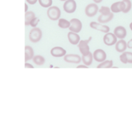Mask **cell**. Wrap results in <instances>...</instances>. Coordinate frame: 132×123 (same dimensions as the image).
Masks as SVG:
<instances>
[{
  "label": "cell",
  "instance_id": "obj_16",
  "mask_svg": "<svg viewBox=\"0 0 132 123\" xmlns=\"http://www.w3.org/2000/svg\"><path fill=\"white\" fill-rule=\"evenodd\" d=\"M114 13L111 12L110 14H107V15H101V14L99 17H98L97 20L99 23H101V24H106V23H109L110 21L112 20L114 17Z\"/></svg>",
  "mask_w": 132,
  "mask_h": 123
},
{
  "label": "cell",
  "instance_id": "obj_28",
  "mask_svg": "<svg viewBox=\"0 0 132 123\" xmlns=\"http://www.w3.org/2000/svg\"><path fill=\"white\" fill-rule=\"evenodd\" d=\"M125 53L127 58L128 64H132V53L128 51H125Z\"/></svg>",
  "mask_w": 132,
  "mask_h": 123
},
{
  "label": "cell",
  "instance_id": "obj_9",
  "mask_svg": "<svg viewBox=\"0 0 132 123\" xmlns=\"http://www.w3.org/2000/svg\"><path fill=\"white\" fill-rule=\"evenodd\" d=\"M90 28L92 29H95V30L100 31V32H103L104 33H108L110 30V28L108 26L104 25L103 24H101L100 23H97V22H91L90 23Z\"/></svg>",
  "mask_w": 132,
  "mask_h": 123
},
{
  "label": "cell",
  "instance_id": "obj_7",
  "mask_svg": "<svg viewBox=\"0 0 132 123\" xmlns=\"http://www.w3.org/2000/svg\"><path fill=\"white\" fill-rule=\"evenodd\" d=\"M103 42L106 46H112L116 44V42H117V37L115 35L114 33L108 32L105 33L103 37Z\"/></svg>",
  "mask_w": 132,
  "mask_h": 123
},
{
  "label": "cell",
  "instance_id": "obj_21",
  "mask_svg": "<svg viewBox=\"0 0 132 123\" xmlns=\"http://www.w3.org/2000/svg\"><path fill=\"white\" fill-rule=\"evenodd\" d=\"M58 26L61 29H67L70 26V21L65 19H59L58 20Z\"/></svg>",
  "mask_w": 132,
  "mask_h": 123
},
{
  "label": "cell",
  "instance_id": "obj_22",
  "mask_svg": "<svg viewBox=\"0 0 132 123\" xmlns=\"http://www.w3.org/2000/svg\"><path fill=\"white\" fill-rule=\"evenodd\" d=\"M32 60H33V62L38 66L43 65L45 63V58H44V56H41V55H36L33 57Z\"/></svg>",
  "mask_w": 132,
  "mask_h": 123
},
{
  "label": "cell",
  "instance_id": "obj_27",
  "mask_svg": "<svg viewBox=\"0 0 132 123\" xmlns=\"http://www.w3.org/2000/svg\"><path fill=\"white\" fill-rule=\"evenodd\" d=\"M119 59H120V60H121V61L122 63V64H128L127 58H126V54H125V52L122 53V54L120 55Z\"/></svg>",
  "mask_w": 132,
  "mask_h": 123
},
{
  "label": "cell",
  "instance_id": "obj_14",
  "mask_svg": "<svg viewBox=\"0 0 132 123\" xmlns=\"http://www.w3.org/2000/svg\"><path fill=\"white\" fill-rule=\"evenodd\" d=\"M67 37L70 43L72 45H77L81 40L80 36L77 33L73 32H69L67 34Z\"/></svg>",
  "mask_w": 132,
  "mask_h": 123
},
{
  "label": "cell",
  "instance_id": "obj_19",
  "mask_svg": "<svg viewBox=\"0 0 132 123\" xmlns=\"http://www.w3.org/2000/svg\"><path fill=\"white\" fill-rule=\"evenodd\" d=\"M113 65V60H104L103 62H101L99 65L97 66V69H110L112 68Z\"/></svg>",
  "mask_w": 132,
  "mask_h": 123
},
{
  "label": "cell",
  "instance_id": "obj_36",
  "mask_svg": "<svg viewBox=\"0 0 132 123\" xmlns=\"http://www.w3.org/2000/svg\"><path fill=\"white\" fill-rule=\"evenodd\" d=\"M60 1H67V0H60Z\"/></svg>",
  "mask_w": 132,
  "mask_h": 123
},
{
  "label": "cell",
  "instance_id": "obj_5",
  "mask_svg": "<svg viewBox=\"0 0 132 123\" xmlns=\"http://www.w3.org/2000/svg\"><path fill=\"white\" fill-rule=\"evenodd\" d=\"M70 26L69 27L70 32H73L75 33H79L82 28V24L79 19L77 18H73L70 20Z\"/></svg>",
  "mask_w": 132,
  "mask_h": 123
},
{
  "label": "cell",
  "instance_id": "obj_11",
  "mask_svg": "<svg viewBox=\"0 0 132 123\" xmlns=\"http://www.w3.org/2000/svg\"><path fill=\"white\" fill-rule=\"evenodd\" d=\"M126 5L123 1H117L115 2L111 5V11L113 13H119L122 12L125 10Z\"/></svg>",
  "mask_w": 132,
  "mask_h": 123
},
{
  "label": "cell",
  "instance_id": "obj_6",
  "mask_svg": "<svg viewBox=\"0 0 132 123\" xmlns=\"http://www.w3.org/2000/svg\"><path fill=\"white\" fill-rule=\"evenodd\" d=\"M77 9V3L75 0H67L63 4V10L68 14H73Z\"/></svg>",
  "mask_w": 132,
  "mask_h": 123
},
{
  "label": "cell",
  "instance_id": "obj_4",
  "mask_svg": "<svg viewBox=\"0 0 132 123\" xmlns=\"http://www.w3.org/2000/svg\"><path fill=\"white\" fill-rule=\"evenodd\" d=\"M99 6H98L97 4L95 3H90L85 7V14L87 17H92L99 12Z\"/></svg>",
  "mask_w": 132,
  "mask_h": 123
},
{
  "label": "cell",
  "instance_id": "obj_10",
  "mask_svg": "<svg viewBox=\"0 0 132 123\" xmlns=\"http://www.w3.org/2000/svg\"><path fill=\"white\" fill-rule=\"evenodd\" d=\"M93 56L95 61L101 63L106 60L107 55L104 50L101 49H97L94 51V53H93Z\"/></svg>",
  "mask_w": 132,
  "mask_h": 123
},
{
  "label": "cell",
  "instance_id": "obj_12",
  "mask_svg": "<svg viewBox=\"0 0 132 123\" xmlns=\"http://www.w3.org/2000/svg\"><path fill=\"white\" fill-rule=\"evenodd\" d=\"M50 54L52 56L56 58L63 57L64 55H67V51L64 48L59 46L54 47L50 50Z\"/></svg>",
  "mask_w": 132,
  "mask_h": 123
},
{
  "label": "cell",
  "instance_id": "obj_30",
  "mask_svg": "<svg viewBox=\"0 0 132 123\" xmlns=\"http://www.w3.org/2000/svg\"><path fill=\"white\" fill-rule=\"evenodd\" d=\"M24 67H25V68H31V69H34V67L33 65H32V64H29V63L26 62L25 64H24Z\"/></svg>",
  "mask_w": 132,
  "mask_h": 123
},
{
  "label": "cell",
  "instance_id": "obj_24",
  "mask_svg": "<svg viewBox=\"0 0 132 123\" xmlns=\"http://www.w3.org/2000/svg\"><path fill=\"white\" fill-rule=\"evenodd\" d=\"M122 1L125 2V5H126V7H125V10H124L122 12H123L124 14H127V13H128L131 9V7H132L131 1H130V0H122Z\"/></svg>",
  "mask_w": 132,
  "mask_h": 123
},
{
  "label": "cell",
  "instance_id": "obj_34",
  "mask_svg": "<svg viewBox=\"0 0 132 123\" xmlns=\"http://www.w3.org/2000/svg\"><path fill=\"white\" fill-rule=\"evenodd\" d=\"M93 1H94V3L98 4V3H101L103 1V0H93Z\"/></svg>",
  "mask_w": 132,
  "mask_h": 123
},
{
  "label": "cell",
  "instance_id": "obj_8",
  "mask_svg": "<svg viewBox=\"0 0 132 123\" xmlns=\"http://www.w3.org/2000/svg\"><path fill=\"white\" fill-rule=\"evenodd\" d=\"M64 61L70 64H79L82 60L81 56L76 54H67L63 56Z\"/></svg>",
  "mask_w": 132,
  "mask_h": 123
},
{
  "label": "cell",
  "instance_id": "obj_15",
  "mask_svg": "<svg viewBox=\"0 0 132 123\" xmlns=\"http://www.w3.org/2000/svg\"><path fill=\"white\" fill-rule=\"evenodd\" d=\"M115 45H116V46H115L116 50L119 53L125 52L126 49L128 48L127 42L124 39H120L119 40L116 42Z\"/></svg>",
  "mask_w": 132,
  "mask_h": 123
},
{
  "label": "cell",
  "instance_id": "obj_1",
  "mask_svg": "<svg viewBox=\"0 0 132 123\" xmlns=\"http://www.w3.org/2000/svg\"><path fill=\"white\" fill-rule=\"evenodd\" d=\"M47 16L51 20H57L60 19L61 12L59 7L56 6H51L48 8Z\"/></svg>",
  "mask_w": 132,
  "mask_h": 123
},
{
  "label": "cell",
  "instance_id": "obj_26",
  "mask_svg": "<svg viewBox=\"0 0 132 123\" xmlns=\"http://www.w3.org/2000/svg\"><path fill=\"white\" fill-rule=\"evenodd\" d=\"M39 21H40L38 17H35L31 20L29 25L30 26L33 27V28H35V27L37 26V24H38L39 23Z\"/></svg>",
  "mask_w": 132,
  "mask_h": 123
},
{
  "label": "cell",
  "instance_id": "obj_18",
  "mask_svg": "<svg viewBox=\"0 0 132 123\" xmlns=\"http://www.w3.org/2000/svg\"><path fill=\"white\" fill-rule=\"evenodd\" d=\"M81 58H82V61L85 65H86V66H90L93 62L94 56H93V54L91 52H90L87 55H82Z\"/></svg>",
  "mask_w": 132,
  "mask_h": 123
},
{
  "label": "cell",
  "instance_id": "obj_31",
  "mask_svg": "<svg viewBox=\"0 0 132 123\" xmlns=\"http://www.w3.org/2000/svg\"><path fill=\"white\" fill-rule=\"evenodd\" d=\"M127 47L129 49H132V38L127 42Z\"/></svg>",
  "mask_w": 132,
  "mask_h": 123
},
{
  "label": "cell",
  "instance_id": "obj_35",
  "mask_svg": "<svg viewBox=\"0 0 132 123\" xmlns=\"http://www.w3.org/2000/svg\"><path fill=\"white\" fill-rule=\"evenodd\" d=\"M130 29L132 31V22L130 24Z\"/></svg>",
  "mask_w": 132,
  "mask_h": 123
},
{
  "label": "cell",
  "instance_id": "obj_2",
  "mask_svg": "<svg viewBox=\"0 0 132 123\" xmlns=\"http://www.w3.org/2000/svg\"><path fill=\"white\" fill-rule=\"evenodd\" d=\"M42 31L40 28H37V27L32 28L30 32L29 35H28L29 40L33 43H37V42H39L42 38Z\"/></svg>",
  "mask_w": 132,
  "mask_h": 123
},
{
  "label": "cell",
  "instance_id": "obj_17",
  "mask_svg": "<svg viewBox=\"0 0 132 123\" xmlns=\"http://www.w3.org/2000/svg\"><path fill=\"white\" fill-rule=\"evenodd\" d=\"M34 56V51L33 48L30 46H26L24 47V61L25 62L28 60H32Z\"/></svg>",
  "mask_w": 132,
  "mask_h": 123
},
{
  "label": "cell",
  "instance_id": "obj_20",
  "mask_svg": "<svg viewBox=\"0 0 132 123\" xmlns=\"http://www.w3.org/2000/svg\"><path fill=\"white\" fill-rule=\"evenodd\" d=\"M36 16V14L32 11H28L24 14V24L25 26H29L31 20Z\"/></svg>",
  "mask_w": 132,
  "mask_h": 123
},
{
  "label": "cell",
  "instance_id": "obj_25",
  "mask_svg": "<svg viewBox=\"0 0 132 123\" xmlns=\"http://www.w3.org/2000/svg\"><path fill=\"white\" fill-rule=\"evenodd\" d=\"M99 12L100 13L101 15H107V14H109L112 12L111 11L110 8L108 7V6H103L100 8V9L99 10Z\"/></svg>",
  "mask_w": 132,
  "mask_h": 123
},
{
  "label": "cell",
  "instance_id": "obj_3",
  "mask_svg": "<svg viewBox=\"0 0 132 123\" xmlns=\"http://www.w3.org/2000/svg\"><path fill=\"white\" fill-rule=\"evenodd\" d=\"M91 40L92 37H90L88 40H80L79 44H77V47H78L80 53H81L82 55H86L90 52V47H89L88 44Z\"/></svg>",
  "mask_w": 132,
  "mask_h": 123
},
{
  "label": "cell",
  "instance_id": "obj_33",
  "mask_svg": "<svg viewBox=\"0 0 132 123\" xmlns=\"http://www.w3.org/2000/svg\"><path fill=\"white\" fill-rule=\"evenodd\" d=\"M28 5H27V3H25L24 4V12H28Z\"/></svg>",
  "mask_w": 132,
  "mask_h": 123
},
{
  "label": "cell",
  "instance_id": "obj_23",
  "mask_svg": "<svg viewBox=\"0 0 132 123\" xmlns=\"http://www.w3.org/2000/svg\"><path fill=\"white\" fill-rule=\"evenodd\" d=\"M39 5L43 8H49L52 5V0H38Z\"/></svg>",
  "mask_w": 132,
  "mask_h": 123
},
{
  "label": "cell",
  "instance_id": "obj_13",
  "mask_svg": "<svg viewBox=\"0 0 132 123\" xmlns=\"http://www.w3.org/2000/svg\"><path fill=\"white\" fill-rule=\"evenodd\" d=\"M113 33L119 39H124L127 35V31L126 28L122 26H118L116 27L113 30Z\"/></svg>",
  "mask_w": 132,
  "mask_h": 123
},
{
  "label": "cell",
  "instance_id": "obj_32",
  "mask_svg": "<svg viewBox=\"0 0 132 123\" xmlns=\"http://www.w3.org/2000/svg\"><path fill=\"white\" fill-rule=\"evenodd\" d=\"M77 69H79V68H88V66H86V65H85V64H84V65H78V66L77 67Z\"/></svg>",
  "mask_w": 132,
  "mask_h": 123
},
{
  "label": "cell",
  "instance_id": "obj_29",
  "mask_svg": "<svg viewBox=\"0 0 132 123\" xmlns=\"http://www.w3.org/2000/svg\"><path fill=\"white\" fill-rule=\"evenodd\" d=\"M26 1L30 5H35L38 1V0H26Z\"/></svg>",
  "mask_w": 132,
  "mask_h": 123
}]
</instances>
